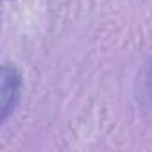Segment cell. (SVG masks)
I'll return each mask as SVG.
<instances>
[{
	"label": "cell",
	"mask_w": 152,
	"mask_h": 152,
	"mask_svg": "<svg viewBox=\"0 0 152 152\" xmlns=\"http://www.w3.org/2000/svg\"><path fill=\"white\" fill-rule=\"evenodd\" d=\"M22 93V75L13 64H4L0 72V122H6L18 104Z\"/></svg>",
	"instance_id": "obj_1"
},
{
	"label": "cell",
	"mask_w": 152,
	"mask_h": 152,
	"mask_svg": "<svg viewBox=\"0 0 152 152\" xmlns=\"http://www.w3.org/2000/svg\"><path fill=\"white\" fill-rule=\"evenodd\" d=\"M145 86H147V95L152 99V63L147 70V77H145Z\"/></svg>",
	"instance_id": "obj_2"
}]
</instances>
